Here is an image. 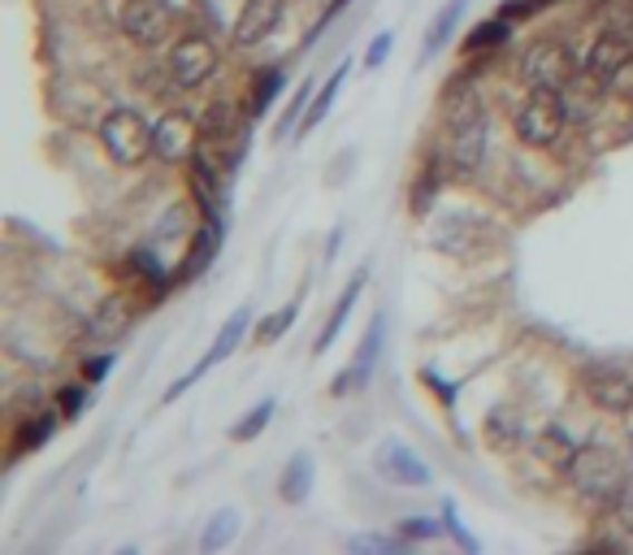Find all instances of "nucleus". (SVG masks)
Masks as SVG:
<instances>
[{
  "instance_id": "obj_38",
  "label": "nucleus",
  "mask_w": 633,
  "mask_h": 555,
  "mask_svg": "<svg viewBox=\"0 0 633 555\" xmlns=\"http://www.w3.org/2000/svg\"><path fill=\"white\" fill-rule=\"evenodd\" d=\"M109 364H114V357H96V360H87V369H82V378H87V382H100V378L109 373Z\"/></svg>"
},
{
  "instance_id": "obj_32",
  "label": "nucleus",
  "mask_w": 633,
  "mask_h": 555,
  "mask_svg": "<svg viewBox=\"0 0 633 555\" xmlns=\"http://www.w3.org/2000/svg\"><path fill=\"white\" fill-rule=\"evenodd\" d=\"M508 36V22L499 18V22H481L474 36H469V48H490V43H504Z\"/></svg>"
},
{
  "instance_id": "obj_36",
  "label": "nucleus",
  "mask_w": 633,
  "mask_h": 555,
  "mask_svg": "<svg viewBox=\"0 0 633 555\" xmlns=\"http://www.w3.org/2000/svg\"><path fill=\"white\" fill-rule=\"evenodd\" d=\"M403 534H408V538H435L438 525H430L426 516H408V520H403Z\"/></svg>"
},
{
  "instance_id": "obj_39",
  "label": "nucleus",
  "mask_w": 633,
  "mask_h": 555,
  "mask_svg": "<svg viewBox=\"0 0 633 555\" xmlns=\"http://www.w3.org/2000/svg\"><path fill=\"white\" fill-rule=\"evenodd\" d=\"M57 403H61V412H66V417H75V412L82 408V391H79V387H75V391H61V396H57Z\"/></svg>"
},
{
  "instance_id": "obj_8",
  "label": "nucleus",
  "mask_w": 633,
  "mask_h": 555,
  "mask_svg": "<svg viewBox=\"0 0 633 555\" xmlns=\"http://www.w3.org/2000/svg\"><path fill=\"white\" fill-rule=\"evenodd\" d=\"M169 27H174V18H169V9L160 0H126L121 4V31H126V40H135L139 48L165 43L169 40Z\"/></svg>"
},
{
  "instance_id": "obj_23",
  "label": "nucleus",
  "mask_w": 633,
  "mask_h": 555,
  "mask_svg": "<svg viewBox=\"0 0 633 555\" xmlns=\"http://www.w3.org/2000/svg\"><path fill=\"white\" fill-rule=\"evenodd\" d=\"M231 126H235V105H231V100H217V105L204 114V121H199V130H204L208 144H222V139L231 135Z\"/></svg>"
},
{
  "instance_id": "obj_21",
  "label": "nucleus",
  "mask_w": 633,
  "mask_h": 555,
  "mask_svg": "<svg viewBox=\"0 0 633 555\" xmlns=\"http://www.w3.org/2000/svg\"><path fill=\"white\" fill-rule=\"evenodd\" d=\"M460 13H465V0H451V4H442V9H438V18L430 22V31H426V52H430V57H435L442 43L451 40V31H456Z\"/></svg>"
},
{
  "instance_id": "obj_25",
  "label": "nucleus",
  "mask_w": 633,
  "mask_h": 555,
  "mask_svg": "<svg viewBox=\"0 0 633 555\" xmlns=\"http://www.w3.org/2000/svg\"><path fill=\"white\" fill-rule=\"evenodd\" d=\"M52 430H57V417H52V412H40V421H27V426H22V435L13 438V456H22V451H31V447L48 442Z\"/></svg>"
},
{
  "instance_id": "obj_12",
  "label": "nucleus",
  "mask_w": 633,
  "mask_h": 555,
  "mask_svg": "<svg viewBox=\"0 0 633 555\" xmlns=\"http://www.w3.org/2000/svg\"><path fill=\"white\" fill-rule=\"evenodd\" d=\"M378 474L399 481V486H430V465H421L417 451H408L403 442L378 447Z\"/></svg>"
},
{
  "instance_id": "obj_17",
  "label": "nucleus",
  "mask_w": 633,
  "mask_h": 555,
  "mask_svg": "<svg viewBox=\"0 0 633 555\" xmlns=\"http://www.w3.org/2000/svg\"><path fill=\"white\" fill-rule=\"evenodd\" d=\"M534 451H538V460L543 465H552V469H573V460H577V442L564 435V430H543V435L534 438Z\"/></svg>"
},
{
  "instance_id": "obj_20",
  "label": "nucleus",
  "mask_w": 633,
  "mask_h": 555,
  "mask_svg": "<svg viewBox=\"0 0 633 555\" xmlns=\"http://www.w3.org/2000/svg\"><path fill=\"white\" fill-rule=\"evenodd\" d=\"M235 534H238V513H235V508H222V513L204 525V534H199V552H204V555L222 552V547H226Z\"/></svg>"
},
{
  "instance_id": "obj_35",
  "label": "nucleus",
  "mask_w": 633,
  "mask_h": 555,
  "mask_svg": "<svg viewBox=\"0 0 633 555\" xmlns=\"http://www.w3.org/2000/svg\"><path fill=\"white\" fill-rule=\"evenodd\" d=\"M352 552H403V543L399 538H352Z\"/></svg>"
},
{
  "instance_id": "obj_4",
  "label": "nucleus",
  "mask_w": 633,
  "mask_h": 555,
  "mask_svg": "<svg viewBox=\"0 0 633 555\" xmlns=\"http://www.w3.org/2000/svg\"><path fill=\"white\" fill-rule=\"evenodd\" d=\"M568 474H573V486H577L586 499H612V495L625 490V460H621L612 447H603V442L582 447Z\"/></svg>"
},
{
  "instance_id": "obj_31",
  "label": "nucleus",
  "mask_w": 633,
  "mask_h": 555,
  "mask_svg": "<svg viewBox=\"0 0 633 555\" xmlns=\"http://www.w3.org/2000/svg\"><path fill=\"white\" fill-rule=\"evenodd\" d=\"M295 313H300V300H291L277 318H270L265 325H261V343H274V339H282L286 330H291V321H295Z\"/></svg>"
},
{
  "instance_id": "obj_13",
  "label": "nucleus",
  "mask_w": 633,
  "mask_h": 555,
  "mask_svg": "<svg viewBox=\"0 0 633 555\" xmlns=\"http://www.w3.org/2000/svg\"><path fill=\"white\" fill-rule=\"evenodd\" d=\"M378 343H382V318L369 321V330H364V339H360V352L357 360L339 373V382H334V396H348V391H360L369 378H373V360H378Z\"/></svg>"
},
{
  "instance_id": "obj_3",
  "label": "nucleus",
  "mask_w": 633,
  "mask_h": 555,
  "mask_svg": "<svg viewBox=\"0 0 633 555\" xmlns=\"http://www.w3.org/2000/svg\"><path fill=\"white\" fill-rule=\"evenodd\" d=\"M564 121H568L564 96L552 91V87H529V96L516 109V139L529 144V148H547V144L559 139Z\"/></svg>"
},
{
  "instance_id": "obj_26",
  "label": "nucleus",
  "mask_w": 633,
  "mask_h": 555,
  "mask_svg": "<svg viewBox=\"0 0 633 555\" xmlns=\"http://www.w3.org/2000/svg\"><path fill=\"white\" fill-rule=\"evenodd\" d=\"M277 87H282V70H265L261 79L252 82V100H247V114H252V118H261V114L274 105Z\"/></svg>"
},
{
  "instance_id": "obj_28",
  "label": "nucleus",
  "mask_w": 633,
  "mask_h": 555,
  "mask_svg": "<svg viewBox=\"0 0 633 555\" xmlns=\"http://www.w3.org/2000/svg\"><path fill=\"white\" fill-rule=\"evenodd\" d=\"M486 435H490V442H495L499 451H513L516 442L525 438V430L516 426L508 412H495V417H490V426H486Z\"/></svg>"
},
{
  "instance_id": "obj_18",
  "label": "nucleus",
  "mask_w": 633,
  "mask_h": 555,
  "mask_svg": "<svg viewBox=\"0 0 633 555\" xmlns=\"http://www.w3.org/2000/svg\"><path fill=\"white\" fill-rule=\"evenodd\" d=\"M217 238H222V226H217V222L199 226L196 238H192V256H187V265L178 270V282H187V278H196L204 265H213V256H217Z\"/></svg>"
},
{
  "instance_id": "obj_33",
  "label": "nucleus",
  "mask_w": 633,
  "mask_h": 555,
  "mask_svg": "<svg viewBox=\"0 0 633 555\" xmlns=\"http://www.w3.org/2000/svg\"><path fill=\"white\" fill-rule=\"evenodd\" d=\"M547 4H552V0H508V4H504V18H520V22H525V18L543 13Z\"/></svg>"
},
{
  "instance_id": "obj_9",
  "label": "nucleus",
  "mask_w": 633,
  "mask_h": 555,
  "mask_svg": "<svg viewBox=\"0 0 633 555\" xmlns=\"http://www.w3.org/2000/svg\"><path fill=\"white\" fill-rule=\"evenodd\" d=\"M586 396L591 403H598L603 412H630L633 408V378L625 369H612V364H594L586 369Z\"/></svg>"
},
{
  "instance_id": "obj_27",
  "label": "nucleus",
  "mask_w": 633,
  "mask_h": 555,
  "mask_svg": "<svg viewBox=\"0 0 633 555\" xmlns=\"http://www.w3.org/2000/svg\"><path fill=\"white\" fill-rule=\"evenodd\" d=\"M270 417H274V399H261V403H256V408H252V412L238 421L235 430H231V438H235V442H243V438H256L265 426H270Z\"/></svg>"
},
{
  "instance_id": "obj_5",
  "label": "nucleus",
  "mask_w": 633,
  "mask_h": 555,
  "mask_svg": "<svg viewBox=\"0 0 633 555\" xmlns=\"http://www.w3.org/2000/svg\"><path fill=\"white\" fill-rule=\"evenodd\" d=\"M520 79H525V87H552V91H564L568 82L577 79V61H573V52H568L564 43L543 40L520 57Z\"/></svg>"
},
{
  "instance_id": "obj_15",
  "label": "nucleus",
  "mask_w": 633,
  "mask_h": 555,
  "mask_svg": "<svg viewBox=\"0 0 633 555\" xmlns=\"http://www.w3.org/2000/svg\"><path fill=\"white\" fill-rule=\"evenodd\" d=\"M130 321H135L130 300H126V295H109V300H100L96 313H91V339L114 343V339H121V334L130 330Z\"/></svg>"
},
{
  "instance_id": "obj_30",
  "label": "nucleus",
  "mask_w": 633,
  "mask_h": 555,
  "mask_svg": "<svg viewBox=\"0 0 633 555\" xmlns=\"http://www.w3.org/2000/svg\"><path fill=\"white\" fill-rule=\"evenodd\" d=\"M309 96H313V82H304L295 96H291V105H286V114L277 118V135H291L295 130V121H300V114H304V105H309Z\"/></svg>"
},
{
  "instance_id": "obj_1",
  "label": "nucleus",
  "mask_w": 633,
  "mask_h": 555,
  "mask_svg": "<svg viewBox=\"0 0 633 555\" xmlns=\"http://www.w3.org/2000/svg\"><path fill=\"white\" fill-rule=\"evenodd\" d=\"M486 160V105L477 96H465L451 105V130H447V165L469 178Z\"/></svg>"
},
{
  "instance_id": "obj_22",
  "label": "nucleus",
  "mask_w": 633,
  "mask_h": 555,
  "mask_svg": "<svg viewBox=\"0 0 633 555\" xmlns=\"http://www.w3.org/2000/svg\"><path fill=\"white\" fill-rule=\"evenodd\" d=\"M309 486H313V460H309V456H295V460L286 465V474H282V495H286L291 504H304Z\"/></svg>"
},
{
  "instance_id": "obj_14",
  "label": "nucleus",
  "mask_w": 633,
  "mask_h": 555,
  "mask_svg": "<svg viewBox=\"0 0 633 555\" xmlns=\"http://www.w3.org/2000/svg\"><path fill=\"white\" fill-rule=\"evenodd\" d=\"M153 148H157L160 160H183L192 157L196 148V130H192V118L187 114H165L153 130Z\"/></svg>"
},
{
  "instance_id": "obj_37",
  "label": "nucleus",
  "mask_w": 633,
  "mask_h": 555,
  "mask_svg": "<svg viewBox=\"0 0 633 555\" xmlns=\"http://www.w3.org/2000/svg\"><path fill=\"white\" fill-rule=\"evenodd\" d=\"M616 516H621V525L633 534V486H625V490L616 495Z\"/></svg>"
},
{
  "instance_id": "obj_19",
  "label": "nucleus",
  "mask_w": 633,
  "mask_h": 555,
  "mask_svg": "<svg viewBox=\"0 0 633 555\" xmlns=\"http://www.w3.org/2000/svg\"><path fill=\"white\" fill-rule=\"evenodd\" d=\"M364 291V274H357L352 282H348V291L339 295V304H334V313H330V321H325V330H321V339H316V352H325L334 339H339V330H343V321L352 318V309H357V295Z\"/></svg>"
},
{
  "instance_id": "obj_24",
  "label": "nucleus",
  "mask_w": 633,
  "mask_h": 555,
  "mask_svg": "<svg viewBox=\"0 0 633 555\" xmlns=\"http://www.w3.org/2000/svg\"><path fill=\"white\" fill-rule=\"evenodd\" d=\"M348 70H352V66L343 61V66H339V70H334L330 79L321 82V91H316V105H313V109H309V118H304V126H309V130H313L316 121H321V118H325V114H330V105H334L339 87H343V79H348Z\"/></svg>"
},
{
  "instance_id": "obj_16",
  "label": "nucleus",
  "mask_w": 633,
  "mask_h": 555,
  "mask_svg": "<svg viewBox=\"0 0 633 555\" xmlns=\"http://www.w3.org/2000/svg\"><path fill=\"white\" fill-rule=\"evenodd\" d=\"M222 178H226V165H217L213 153L199 148L196 157H192V187H196L204 213H213L222 204Z\"/></svg>"
},
{
  "instance_id": "obj_34",
  "label": "nucleus",
  "mask_w": 633,
  "mask_h": 555,
  "mask_svg": "<svg viewBox=\"0 0 633 555\" xmlns=\"http://www.w3.org/2000/svg\"><path fill=\"white\" fill-rule=\"evenodd\" d=\"M391 36H387V31H382V36H378V40L369 43V52H364V66H369V70H378V66H382V61H387V57H391Z\"/></svg>"
},
{
  "instance_id": "obj_2",
  "label": "nucleus",
  "mask_w": 633,
  "mask_h": 555,
  "mask_svg": "<svg viewBox=\"0 0 633 555\" xmlns=\"http://www.w3.org/2000/svg\"><path fill=\"white\" fill-rule=\"evenodd\" d=\"M153 130L157 126H148V118L139 109H114L109 118L100 121V144H105V153L118 165L130 169V165H144L148 157H157Z\"/></svg>"
},
{
  "instance_id": "obj_6",
  "label": "nucleus",
  "mask_w": 633,
  "mask_h": 555,
  "mask_svg": "<svg viewBox=\"0 0 633 555\" xmlns=\"http://www.w3.org/2000/svg\"><path fill=\"white\" fill-rule=\"evenodd\" d=\"M165 75L174 87H183V91H196L204 82L217 75V48L208 40H199V36H187V40H178L169 48V61H165Z\"/></svg>"
},
{
  "instance_id": "obj_7",
  "label": "nucleus",
  "mask_w": 633,
  "mask_h": 555,
  "mask_svg": "<svg viewBox=\"0 0 633 555\" xmlns=\"http://www.w3.org/2000/svg\"><path fill=\"white\" fill-rule=\"evenodd\" d=\"M630 61H633L630 36H621V31H603V36L591 43V52H586L582 75H586L594 87H612V82L630 70Z\"/></svg>"
},
{
  "instance_id": "obj_10",
  "label": "nucleus",
  "mask_w": 633,
  "mask_h": 555,
  "mask_svg": "<svg viewBox=\"0 0 633 555\" xmlns=\"http://www.w3.org/2000/svg\"><path fill=\"white\" fill-rule=\"evenodd\" d=\"M247 325H252V313H247V309H235V313H231V321L222 325V334H217L213 352H208V357L199 360V364H196V369H192V373H187V378H183V382H174V387L165 391V399L183 396V391H187V387L196 382V378H199V373H204V369H208V364H222V360H226V357H235V348H238V343H243Z\"/></svg>"
},
{
  "instance_id": "obj_29",
  "label": "nucleus",
  "mask_w": 633,
  "mask_h": 555,
  "mask_svg": "<svg viewBox=\"0 0 633 555\" xmlns=\"http://www.w3.org/2000/svg\"><path fill=\"white\" fill-rule=\"evenodd\" d=\"M438 183H442L438 160H430V165H426V174H421V187H412V213H430V199H435Z\"/></svg>"
},
{
  "instance_id": "obj_11",
  "label": "nucleus",
  "mask_w": 633,
  "mask_h": 555,
  "mask_svg": "<svg viewBox=\"0 0 633 555\" xmlns=\"http://www.w3.org/2000/svg\"><path fill=\"white\" fill-rule=\"evenodd\" d=\"M282 13H286V0H243L235 18V43H243V48L261 43L282 22Z\"/></svg>"
}]
</instances>
